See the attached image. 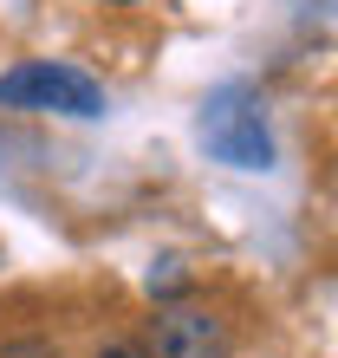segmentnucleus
Here are the masks:
<instances>
[{
  "label": "nucleus",
  "instance_id": "f257e3e1",
  "mask_svg": "<svg viewBox=\"0 0 338 358\" xmlns=\"http://www.w3.org/2000/svg\"><path fill=\"white\" fill-rule=\"evenodd\" d=\"M202 143L208 157L228 163V170H273V131H267V104L247 78H228V85L208 92L202 104Z\"/></svg>",
  "mask_w": 338,
  "mask_h": 358
},
{
  "label": "nucleus",
  "instance_id": "f03ea898",
  "mask_svg": "<svg viewBox=\"0 0 338 358\" xmlns=\"http://www.w3.org/2000/svg\"><path fill=\"white\" fill-rule=\"evenodd\" d=\"M0 104L7 111H52V117H104V85L66 59H27L0 72Z\"/></svg>",
  "mask_w": 338,
  "mask_h": 358
},
{
  "label": "nucleus",
  "instance_id": "7ed1b4c3",
  "mask_svg": "<svg viewBox=\"0 0 338 358\" xmlns=\"http://www.w3.org/2000/svg\"><path fill=\"white\" fill-rule=\"evenodd\" d=\"M235 339H228V320L208 306L169 300L150 320V358H228Z\"/></svg>",
  "mask_w": 338,
  "mask_h": 358
},
{
  "label": "nucleus",
  "instance_id": "20e7f679",
  "mask_svg": "<svg viewBox=\"0 0 338 358\" xmlns=\"http://www.w3.org/2000/svg\"><path fill=\"white\" fill-rule=\"evenodd\" d=\"M84 358H150V345H137V339H124V332H111V339H98Z\"/></svg>",
  "mask_w": 338,
  "mask_h": 358
},
{
  "label": "nucleus",
  "instance_id": "39448f33",
  "mask_svg": "<svg viewBox=\"0 0 338 358\" xmlns=\"http://www.w3.org/2000/svg\"><path fill=\"white\" fill-rule=\"evenodd\" d=\"M0 358H66V352H59L52 339H7V345H0Z\"/></svg>",
  "mask_w": 338,
  "mask_h": 358
}]
</instances>
